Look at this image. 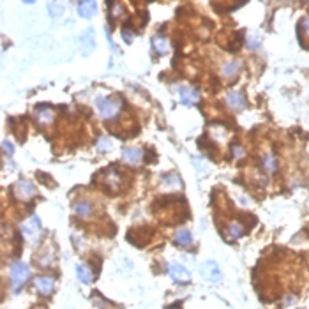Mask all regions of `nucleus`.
Returning <instances> with one entry per match:
<instances>
[{"mask_svg":"<svg viewBox=\"0 0 309 309\" xmlns=\"http://www.w3.org/2000/svg\"><path fill=\"white\" fill-rule=\"evenodd\" d=\"M96 106H97V111L101 115L104 120H111L115 119L120 111V106L122 103L119 99H115V97H104V96H99L96 99Z\"/></svg>","mask_w":309,"mask_h":309,"instance_id":"nucleus-1","label":"nucleus"},{"mask_svg":"<svg viewBox=\"0 0 309 309\" xmlns=\"http://www.w3.org/2000/svg\"><path fill=\"white\" fill-rule=\"evenodd\" d=\"M9 272H11V283H13V290L20 291L22 286H25V283L30 278V267L25 263V261H14L11 267H9Z\"/></svg>","mask_w":309,"mask_h":309,"instance_id":"nucleus-2","label":"nucleus"},{"mask_svg":"<svg viewBox=\"0 0 309 309\" xmlns=\"http://www.w3.org/2000/svg\"><path fill=\"white\" fill-rule=\"evenodd\" d=\"M94 180H101V184H104L110 191H117L120 187L122 177L115 168H106V170H103L94 177Z\"/></svg>","mask_w":309,"mask_h":309,"instance_id":"nucleus-3","label":"nucleus"},{"mask_svg":"<svg viewBox=\"0 0 309 309\" xmlns=\"http://www.w3.org/2000/svg\"><path fill=\"white\" fill-rule=\"evenodd\" d=\"M200 274H202V278L205 279V281L214 283V284L223 281V272H221L219 265H217L214 260L205 261V263L200 267Z\"/></svg>","mask_w":309,"mask_h":309,"instance_id":"nucleus-4","label":"nucleus"},{"mask_svg":"<svg viewBox=\"0 0 309 309\" xmlns=\"http://www.w3.org/2000/svg\"><path fill=\"white\" fill-rule=\"evenodd\" d=\"M20 228H22L23 237L28 238L30 242H34L35 238L39 237V233H41V219L37 216H32L30 219H26Z\"/></svg>","mask_w":309,"mask_h":309,"instance_id":"nucleus-5","label":"nucleus"},{"mask_svg":"<svg viewBox=\"0 0 309 309\" xmlns=\"http://www.w3.org/2000/svg\"><path fill=\"white\" fill-rule=\"evenodd\" d=\"M175 92L184 106H193L200 101V90H196V88H189V87H184V85H179V87H175Z\"/></svg>","mask_w":309,"mask_h":309,"instance_id":"nucleus-6","label":"nucleus"},{"mask_svg":"<svg viewBox=\"0 0 309 309\" xmlns=\"http://www.w3.org/2000/svg\"><path fill=\"white\" fill-rule=\"evenodd\" d=\"M168 272L173 278V281L177 283H189L191 281V272L185 269L184 265L179 263V261H172L170 267H168Z\"/></svg>","mask_w":309,"mask_h":309,"instance_id":"nucleus-7","label":"nucleus"},{"mask_svg":"<svg viewBox=\"0 0 309 309\" xmlns=\"http://www.w3.org/2000/svg\"><path fill=\"white\" fill-rule=\"evenodd\" d=\"M13 193L18 200H30L32 196L35 194V187L32 182L28 180H20L14 184L13 187Z\"/></svg>","mask_w":309,"mask_h":309,"instance_id":"nucleus-8","label":"nucleus"},{"mask_svg":"<svg viewBox=\"0 0 309 309\" xmlns=\"http://www.w3.org/2000/svg\"><path fill=\"white\" fill-rule=\"evenodd\" d=\"M79 50H81L83 55H90L96 50V34H94L92 28H88L79 35Z\"/></svg>","mask_w":309,"mask_h":309,"instance_id":"nucleus-9","label":"nucleus"},{"mask_svg":"<svg viewBox=\"0 0 309 309\" xmlns=\"http://www.w3.org/2000/svg\"><path fill=\"white\" fill-rule=\"evenodd\" d=\"M122 159L128 164L136 166V164H140L143 161V152H141V149H136V147H126L122 150Z\"/></svg>","mask_w":309,"mask_h":309,"instance_id":"nucleus-10","label":"nucleus"},{"mask_svg":"<svg viewBox=\"0 0 309 309\" xmlns=\"http://www.w3.org/2000/svg\"><path fill=\"white\" fill-rule=\"evenodd\" d=\"M34 115H35V120L39 122V126H50V124L53 122V110L48 104L37 106Z\"/></svg>","mask_w":309,"mask_h":309,"instance_id":"nucleus-11","label":"nucleus"},{"mask_svg":"<svg viewBox=\"0 0 309 309\" xmlns=\"http://www.w3.org/2000/svg\"><path fill=\"white\" fill-rule=\"evenodd\" d=\"M55 288V278L52 276H39L35 279V290L39 291L41 295H50Z\"/></svg>","mask_w":309,"mask_h":309,"instance_id":"nucleus-12","label":"nucleus"},{"mask_svg":"<svg viewBox=\"0 0 309 309\" xmlns=\"http://www.w3.org/2000/svg\"><path fill=\"white\" fill-rule=\"evenodd\" d=\"M76 9L81 18H92L97 11V4L92 0H81V2H76Z\"/></svg>","mask_w":309,"mask_h":309,"instance_id":"nucleus-13","label":"nucleus"},{"mask_svg":"<svg viewBox=\"0 0 309 309\" xmlns=\"http://www.w3.org/2000/svg\"><path fill=\"white\" fill-rule=\"evenodd\" d=\"M226 103H228L230 108H233V110L237 111L246 108V99H244L242 94L237 92V90H233V92H230L228 96H226Z\"/></svg>","mask_w":309,"mask_h":309,"instance_id":"nucleus-14","label":"nucleus"},{"mask_svg":"<svg viewBox=\"0 0 309 309\" xmlns=\"http://www.w3.org/2000/svg\"><path fill=\"white\" fill-rule=\"evenodd\" d=\"M152 48L159 53V55H166L170 52V41L164 37V35H155L152 39Z\"/></svg>","mask_w":309,"mask_h":309,"instance_id":"nucleus-15","label":"nucleus"},{"mask_svg":"<svg viewBox=\"0 0 309 309\" xmlns=\"http://www.w3.org/2000/svg\"><path fill=\"white\" fill-rule=\"evenodd\" d=\"M75 214L79 217H88L90 214H92L94 207H92V203L88 202V200H81V202H76L75 203Z\"/></svg>","mask_w":309,"mask_h":309,"instance_id":"nucleus-16","label":"nucleus"},{"mask_svg":"<svg viewBox=\"0 0 309 309\" xmlns=\"http://www.w3.org/2000/svg\"><path fill=\"white\" fill-rule=\"evenodd\" d=\"M76 278H78L79 283H83V284H88V283L92 281V272L88 270L87 265L78 263V265H76Z\"/></svg>","mask_w":309,"mask_h":309,"instance_id":"nucleus-17","label":"nucleus"},{"mask_svg":"<svg viewBox=\"0 0 309 309\" xmlns=\"http://www.w3.org/2000/svg\"><path fill=\"white\" fill-rule=\"evenodd\" d=\"M163 187L166 189H180L182 187V180L180 177L177 175V173H170L163 179Z\"/></svg>","mask_w":309,"mask_h":309,"instance_id":"nucleus-18","label":"nucleus"},{"mask_svg":"<svg viewBox=\"0 0 309 309\" xmlns=\"http://www.w3.org/2000/svg\"><path fill=\"white\" fill-rule=\"evenodd\" d=\"M261 166L267 173H274L278 170V161L272 154H263L261 155Z\"/></svg>","mask_w":309,"mask_h":309,"instance_id":"nucleus-19","label":"nucleus"},{"mask_svg":"<svg viewBox=\"0 0 309 309\" xmlns=\"http://www.w3.org/2000/svg\"><path fill=\"white\" fill-rule=\"evenodd\" d=\"M175 242L179 244V246H191V242H193V235H191L189 230H179L175 233Z\"/></svg>","mask_w":309,"mask_h":309,"instance_id":"nucleus-20","label":"nucleus"},{"mask_svg":"<svg viewBox=\"0 0 309 309\" xmlns=\"http://www.w3.org/2000/svg\"><path fill=\"white\" fill-rule=\"evenodd\" d=\"M226 232H228L230 238H240L244 233H246V230H244V226L240 225V223H230L228 228H226Z\"/></svg>","mask_w":309,"mask_h":309,"instance_id":"nucleus-21","label":"nucleus"},{"mask_svg":"<svg viewBox=\"0 0 309 309\" xmlns=\"http://www.w3.org/2000/svg\"><path fill=\"white\" fill-rule=\"evenodd\" d=\"M238 69H240V62H238V60L226 62L225 66H223V75H225L226 78H232V76L237 75Z\"/></svg>","mask_w":309,"mask_h":309,"instance_id":"nucleus-22","label":"nucleus"},{"mask_svg":"<svg viewBox=\"0 0 309 309\" xmlns=\"http://www.w3.org/2000/svg\"><path fill=\"white\" fill-rule=\"evenodd\" d=\"M48 13L52 18H60L64 13V5L60 2H48Z\"/></svg>","mask_w":309,"mask_h":309,"instance_id":"nucleus-23","label":"nucleus"},{"mask_svg":"<svg viewBox=\"0 0 309 309\" xmlns=\"http://www.w3.org/2000/svg\"><path fill=\"white\" fill-rule=\"evenodd\" d=\"M97 149L99 150H104V149H111V143L108 138H101V141L97 143Z\"/></svg>","mask_w":309,"mask_h":309,"instance_id":"nucleus-24","label":"nucleus"},{"mask_svg":"<svg viewBox=\"0 0 309 309\" xmlns=\"http://www.w3.org/2000/svg\"><path fill=\"white\" fill-rule=\"evenodd\" d=\"M2 147H4L5 154H7V155H11V154L14 152V145H13V143H9V140H4V141H2Z\"/></svg>","mask_w":309,"mask_h":309,"instance_id":"nucleus-25","label":"nucleus"},{"mask_svg":"<svg viewBox=\"0 0 309 309\" xmlns=\"http://www.w3.org/2000/svg\"><path fill=\"white\" fill-rule=\"evenodd\" d=\"M300 32H306V34L309 35V16L300 22Z\"/></svg>","mask_w":309,"mask_h":309,"instance_id":"nucleus-26","label":"nucleus"},{"mask_svg":"<svg viewBox=\"0 0 309 309\" xmlns=\"http://www.w3.org/2000/svg\"><path fill=\"white\" fill-rule=\"evenodd\" d=\"M247 46L251 50H255V48H258L260 46V37H253V39H249V43H247Z\"/></svg>","mask_w":309,"mask_h":309,"instance_id":"nucleus-27","label":"nucleus"},{"mask_svg":"<svg viewBox=\"0 0 309 309\" xmlns=\"http://www.w3.org/2000/svg\"><path fill=\"white\" fill-rule=\"evenodd\" d=\"M233 152H235V157H238V159H240V157H242V155H244V150H242V147H233Z\"/></svg>","mask_w":309,"mask_h":309,"instance_id":"nucleus-28","label":"nucleus"}]
</instances>
